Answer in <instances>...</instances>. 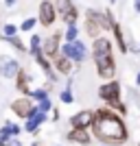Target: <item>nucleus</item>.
Segmentation results:
<instances>
[{
    "instance_id": "nucleus-12",
    "label": "nucleus",
    "mask_w": 140,
    "mask_h": 146,
    "mask_svg": "<svg viewBox=\"0 0 140 146\" xmlns=\"http://www.w3.org/2000/svg\"><path fill=\"white\" fill-rule=\"evenodd\" d=\"M68 140L70 142H79V144H90V135L85 133V129H74L68 133Z\"/></svg>"
},
{
    "instance_id": "nucleus-25",
    "label": "nucleus",
    "mask_w": 140,
    "mask_h": 146,
    "mask_svg": "<svg viewBox=\"0 0 140 146\" xmlns=\"http://www.w3.org/2000/svg\"><path fill=\"white\" fill-rule=\"evenodd\" d=\"M61 100L64 103H72V94L70 92H61Z\"/></svg>"
},
{
    "instance_id": "nucleus-9",
    "label": "nucleus",
    "mask_w": 140,
    "mask_h": 146,
    "mask_svg": "<svg viewBox=\"0 0 140 146\" xmlns=\"http://www.w3.org/2000/svg\"><path fill=\"white\" fill-rule=\"evenodd\" d=\"M18 72H20V66H18V61H13V59H7V57H2V59H0V74H2V76L11 79V76H15Z\"/></svg>"
},
{
    "instance_id": "nucleus-6",
    "label": "nucleus",
    "mask_w": 140,
    "mask_h": 146,
    "mask_svg": "<svg viewBox=\"0 0 140 146\" xmlns=\"http://www.w3.org/2000/svg\"><path fill=\"white\" fill-rule=\"evenodd\" d=\"M57 11L61 13V18L66 20L68 24H74V20H77V9L70 0H57Z\"/></svg>"
},
{
    "instance_id": "nucleus-11",
    "label": "nucleus",
    "mask_w": 140,
    "mask_h": 146,
    "mask_svg": "<svg viewBox=\"0 0 140 146\" xmlns=\"http://www.w3.org/2000/svg\"><path fill=\"white\" fill-rule=\"evenodd\" d=\"M31 109H33V105H31L29 98H20V100H15V103H13V111H15L18 116H22V118L29 116Z\"/></svg>"
},
{
    "instance_id": "nucleus-30",
    "label": "nucleus",
    "mask_w": 140,
    "mask_h": 146,
    "mask_svg": "<svg viewBox=\"0 0 140 146\" xmlns=\"http://www.w3.org/2000/svg\"><path fill=\"white\" fill-rule=\"evenodd\" d=\"M136 83H138V85H140V72H138V76H136Z\"/></svg>"
},
{
    "instance_id": "nucleus-5",
    "label": "nucleus",
    "mask_w": 140,
    "mask_h": 146,
    "mask_svg": "<svg viewBox=\"0 0 140 146\" xmlns=\"http://www.w3.org/2000/svg\"><path fill=\"white\" fill-rule=\"evenodd\" d=\"M61 52L68 57V59H74V61H83V57H85V46L81 42H68L64 48H61Z\"/></svg>"
},
{
    "instance_id": "nucleus-29",
    "label": "nucleus",
    "mask_w": 140,
    "mask_h": 146,
    "mask_svg": "<svg viewBox=\"0 0 140 146\" xmlns=\"http://www.w3.org/2000/svg\"><path fill=\"white\" fill-rule=\"evenodd\" d=\"M136 9H138V11H140V0H136Z\"/></svg>"
},
{
    "instance_id": "nucleus-24",
    "label": "nucleus",
    "mask_w": 140,
    "mask_h": 146,
    "mask_svg": "<svg viewBox=\"0 0 140 146\" xmlns=\"http://www.w3.org/2000/svg\"><path fill=\"white\" fill-rule=\"evenodd\" d=\"M33 26H35V20H24L22 22V31H31Z\"/></svg>"
},
{
    "instance_id": "nucleus-15",
    "label": "nucleus",
    "mask_w": 140,
    "mask_h": 146,
    "mask_svg": "<svg viewBox=\"0 0 140 146\" xmlns=\"http://www.w3.org/2000/svg\"><path fill=\"white\" fill-rule=\"evenodd\" d=\"M57 70H59V72H70V59H68L66 55H61L59 59H57Z\"/></svg>"
},
{
    "instance_id": "nucleus-13",
    "label": "nucleus",
    "mask_w": 140,
    "mask_h": 146,
    "mask_svg": "<svg viewBox=\"0 0 140 146\" xmlns=\"http://www.w3.org/2000/svg\"><path fill=\"white\" fill-rule=\"evenodd\" d=\"M57 46H59V35H50L44 44V52L48 57H55L57 55Z\"/></svg>"
},
{
    "instance_id": "nucleus-8",
    "label": "nucleus",
    "mask_w": 140,
    "mask_h": 146,
    "mask_svg": "<svg viewBox=\"0 0 140 146\" xmlns=\"http://www.w3.org/2000/svg\"><path fill=\"white\" fill-rule=\"evenodd\" d=\"M40 22L44 26H50L55 22V7L50 5V2H46V0L40 5Z\"/></svg>"
},
{
    "instance_id": "nucleus-7",
    "label": "nucleus",
    "mask_w": 140,
    "mask_h": 146,
    "mask_svg": "<svg viewBox=\"0 0 140 146\" xmlns=\"http://www.w3.org/2000/svg\"><path fill=\"white\" fill-rule=\"evenodd\" d=\"M44 118H46V116H44V111H40L37 107H33V109H31V113L26 116V124H24V129L33 133V131H35V129L44 122Z\"/></svg>"
},
{
    "instance_id": "nucleus-16",
    "label": "nucleus",
    "mask_w": 140,
    "mask_h": 146,
    "mask_svg": "<svg viewBox=\"0 0 140 146\" xmlns=\"http://www.w3.org/2000/svg\"><path fill=\"white\" fill-rule=\"evenodd\" d=\"M112 29H114V33H116V39H118V46H121V50L125 52V50H127V44H125V37H123V31H121V26H118V24H114Z\"/></svg>"
},
{
    "instance_id": "nucleus-28",
    "label": "nucleus",
    "mask_w": 140,
    "mask_h": 146,
    "mask_svg": "<svg viewBox=\"0 0 140 146\" xmlns=\"http://www.w3.org/2000/svg\"><path fill=\"white\" fill-rule=\"evenodd\" d=\"M15 5V0H7V7H13Z\"/></svg>"
},
{
    "instance_id": "nucleus-14",
    "label": "nucleus",
    "mask_w": 140,
    "mask_h": 146,
    "mask_svg": "<svg viewBox=\"0 0 140 146\" xmlns=\"http://www.w3.org/2000/svg\"><path fill=\"white\" fill-rule=\"evenodd\" d=\"M18 131L20 129L15 127V124H11V122H9V124H5V127H2V131H0V140H5V137H9V135H18Z\"/></svg>"
},
{
    "instance_id": "nucleus-27",
    "label": "nucleus",
    "mask_w": 140,
    "mask_h": 146,
    "mask_svg": "<svg viewBox=\"0 0 140 146\" xmlns=\"http://www.w3.org/2000/svg\"><path fill=\"white\" fill-rule=\"evenodd\" d=\"M33 96H35V98H40V100H42V98H46V92L37 90V92H33Z\"/></svg>"
},
{
    "instance_id": "nucleus-22",
    "label": "nucleus",
    "mask_w": 140,
    "mask_h": 146,
    "mask_svg": "<svg viewBox=\"0 0 140 146\" xmlns=\"http://www.w3.org/2000/svg\"><path fill=\"white\" fill-rule=\"evenodd\" d=\"M0 146H22V144H20V142L15 140V135H13L11 140H9V137H5V140H0Z\"/></svg>"
},
{
    "instance_id": "nucleus-19",
    "label": "nucleus",
    "mask_w": 140,
    "mask_h": 146,
    "mask_svg": "<svg viewBox=\"0 0 140 146\" xmlns=\"http://www.w3.org/2000/svg\"><path fill=\"white\" fill-rule=\"evenodd\" d=\"M5 39H7V42H11V44H13V46H15V48H18V50H24V44L20 42V39H18V37H15V35H7Z\"/></svg>"
},
{
    "instance_id": "nucleus-18",
    "label": "nucleus",
    "mask_w": 140,
    "mask_h": 146,
    "mask_svg": "<svg viewBox=\"0 0 140 146\" xmlns=\"http://www.w3.org/2000/svg\"><path fill=\"white\" fill-rule=\"evenodd\" d=\"M40 44H42L40 35H33V37H31V52H33V55H40Z\"/></svg>"
},
{
    "instance_id": "nucleus-10",
    "label": "nucleus",
    "mask_w": 140,
    "mask_h": 146,
    "mask_svg": "<svg viewBox=\"0 0 140 146\" xmlns=\"http://www.w3.org/2000/svg\"><path fill=\"white\" fill-rule=\"evenodd\" d=\"M92 116H94L92 111H79L77 116H72V120H70V122H72L74 129H85L88 124H92Z\"/></svg>"
},
{
    "instance_id": "nucleus-21",
    "label": "nucleus",
    "mask_w": 140,
    "mask_h": 146,
    "mask_svg": "<svg viewBox=\"0 0 140 146\" xmlns=\"http://www.w3.org/2000/svg\"><path fill=\"white\" fill-rule=\"evenodd\" d=\"M66 39H68V42H74V39H77V26H74V24H70V26H68Z\"/></svg>"
},
{
    "instance_id": "nucleus-23",
    "label": "nucleus",
    "mask_w": 140,
    "mask_h": 146,
    "mask_svg": "<svg viewBox=\"0 0 140 146\" xmlns=\"http://www.w3.org/2000/svg\"><path fill=\"white\" fill-rule=\"evenodd\" d=\"M37 109H40V111H44V113H46V111L50 109V100H48V96H46V98H42V103H40V107H37Z\"/></svg>"
},
{
    "instance_id": "nucleus-26",
    "label": "nucleus",
    "mask_w": 140,
    "mask_h": 146,
    "mask_svg": "<svg viewBox=\"0 0 140 146\" xmlns=\"http://www.w3.org/2000/svg\"><path fill=\"white\" fill-rule=\"evenodd\" d=\"M5 35H15V26H13V24H7L5 26Z\"/></svg>"
},
{
    "instance_id": "nucleus-4",
    "label": "nucleus",
    "mask_w": 140,
    "mask_h": 146,
    "mask_svg": "<svg viewBox=\"0 0 140 146\" xmlns=\"http://www.w3.org/2000/svg\"><path fill=\"white\" fill-rule=\"evenodd\" d=\"M118 94H121V85H118V83H107V85H103L98 90V96L103 98V100H107L112 107H116L118 111L125 113V107H123V103L118 100Z\"/></svg>"
},
{
    "instance_id": "nucleus-3",
    "label": "nucleus",
    "mask_w": 140,
    "mask_h": 146,
    "mask_svg": "<svg viewBox=\"0 0 140 146\" xmlns=\"http://www.w3.org/2000/svg\"><path fill=\"white\" fill-rule=\"evenodd\" d=\"M110 20H112L110 13L103 15V13H98V11H88V24H85L88 35H90V37H96L98 33H101V29H112L114 22H110Z\"/></svg>"
},
{
    "instance_id": "nucleus-1",
    "label": "nucleus",
    "mask_w": 140,
    "mask_h": 146,
    "mask_svg": "<svg viewBox=\"0 0 140 146\" xmlns=\"http://www.w3.org/2000/svg\"><path fill=\"white\" fill-rule=\"evenodd\" d=\"M92 129H94V135L103 142H114V144H121L127 137V131H125V124L118 116H114L112 111H96V116H92Z\"/></svg>"
},
{
    "instance_id": "nucleus-2",
    "label": "nucleus",
    "mask_w": 140,
    "mask_h": 146,
    "mask_svg": "<svg viewBox=\"0 0 140 146\" xmlns=\"http://www.w3.org/2000/svg\"><path fill=\"white\" fill-rule=\"evenodd\" d=\"M94 61H96L98 74L103 79L114 76V59H112V46L107 39H96L94 42Z\"/></svg>"
},
{
    "instance_id": "nucleus-17",
    "label": "nucleus",
    "mask_w": 140,
    "mask_h": 146,
    "mask_svg": "<svg viewBox=\"0 0 140 146\" xmlns=\"http://www.w3.org/2000/svg\"><path fill=\"white\" fill-rule=\"evenodd\" d=\"M15 76H18V90H20V92H26V83H29V76H26V72H22V70H20Z\"/></svg>"
},
{
    "instance_id": "nucleus-20",
    "label": "nucleus",
    "mask_w": 140,
    "mask_h": 146,
    "mask_svg": "<svg viewBox=\"0 0 140 146\" xmlns=\"http://www.w3.org/2000/svg\"><path fill=\"white\" fill-rule=\"evenodd\" d=\"M35 57H37V63L44 68V72H48V74H50V66H48V61L42 57V52H40V55H35ZM50 76H53V74H50Z\"/></svg>"
}]
</instances>
